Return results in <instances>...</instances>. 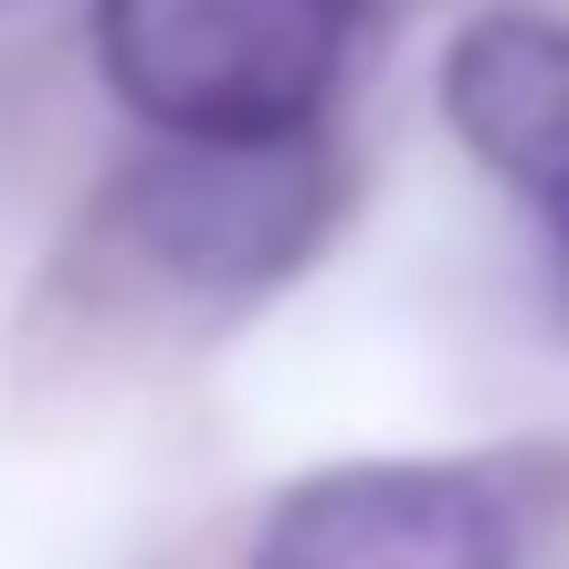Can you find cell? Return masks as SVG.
<instances>
[{
    "mask_svg": "<svg viewBox=\"0 0 569 569\" xmlns=\"http://www.w3.org/2000/svg\"><path fill=\"white\" fill-rule=\"evenodd\" d=\"M359 0H96L106 84L159 138H284L317 127Z\"/></svg>",
    "mask_w": 569,
    "mask_h": 569,
    "instance_id": "6da1fadb",
    "label": "cell"
},
{
    "mask_svg": "<svg viewBox=\"0 0 569 569\" xmlns=\"http://www.w3.org/2000/svg\"><path fill=\"white\" fill-rule=\"evenodd\" d=\"M138 243L190 284H264L327 222V159L306 127L284 138H169L127 190Z\"/></svg>",
    "mask_w": 569,
    "mask_h": 569,
    "instance_id": "7a4b0ae2",
    "label": "cell"
},
{
    "mask_svg": "<svg viewBox=\"0 0 569 569\" xmlns=\"http://www.w3.org/2000/svg\"><path fill=\"white\" fill-rule=\"evenodd\" d=\"M253 569H507V507L465 465H338L274 507Z\"/></svg>",
    "mask_w": 569,
    "mask_h": 569,
    "instance_id": "3957f363",
    "label": "cell"
},
{
    "mask_svg": "<svg viewBox=\"0 0 569 569\" xmlns=\"http://www.w3.org/2000/svg\"><path fill=\"white\" fill-rule=\"evenodd\" d=\"M443 117L569 243V21L496 11L443 53Z\"/></svg>",
    "mask_w": 569,
    "mask_h": 569,
    "instance_id": "277c9868",
    "label": "cell"
}]
</instances>
